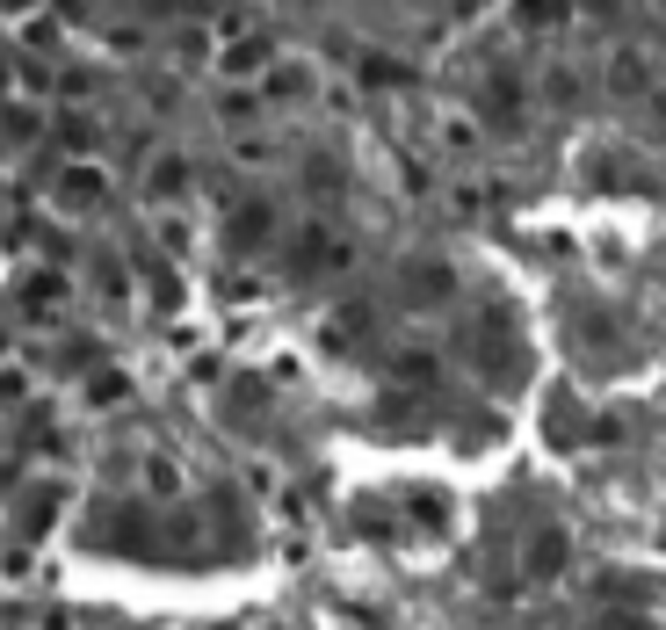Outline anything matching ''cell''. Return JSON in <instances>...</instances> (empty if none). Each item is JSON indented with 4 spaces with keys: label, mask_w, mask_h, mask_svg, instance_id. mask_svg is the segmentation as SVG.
Returning <instances> with one entry per match:
<instances>
[{
    "label": "cell",
    "mask_w": 666,
    "mask_h": 630,
    "mask_svg": "<svg viewBox=\"0 0 666 630\" xmlns=\"http://www.w3.org/2000/svg\"><path fill=\"white\" fill-rule=\"evenodd\" d=\"M565 551H572L565 529H536V536H529V558H522L529 580H558V573H565Z\"/></svg>",
    "instance_id": "obj_1"
},
{
    "label": "cell",
    "mask_w": 666,
    "mask_h": 630,
    "mask_svg": "<svg viewBox=\"0 0 666 630\" xmlns=\"http://www.w3.org/2000/svg\"><path fill=\"white\" fill-rule=\"evenodd\" d=\"M406 515H413L420 529H449V500H442L435 486H413V493H406Z\"/></svg>",
    "instance_id": "obj_2"
},
{
    "label": "cell",
    "mask_w": 666,
    "mask_h": 630,
    "mask_svg": "<svg viewBox=\"0 0 666 630\" xmlns=\"http://www.w3.org/2000/svg\"><path fill=\"white\" fill-rule=\"evenodd\" d=\"M449 290H457L449 268H413V276H406V297H413V305H435V297H449Z\"/></svg>",
    "instance_id": "obj_3"
},
{
    "label": "cell",
    "mask_w": 666,
    "mask_h": 630,
    "mask_svg": "<svg viewBox=\"0 0 666 630\" xmlns=\"http://www.w3.org/2000/svg\"><path fill=\"white\" fill-rule=\"evenodd\" d=\"M391 377L413 384V392H428V384H435V355H399V363H391Z\"/></svg>",
    "instance_id": "obj_4"
},
{
    "label": "cell",
    "mask_w": 666,
    "mask_h": 630,
    "mask_svg": "<svg viewBox=\"0 0 666 630\" xmlns=\"http://www.w3.org/2000/svg\"><path fill=\"white\" fill-rule=\"evenodd\" d=\"M87 399H95V406H124L131 399V377L124 370H102L95 384H87Z\"/></svg>",
    "instance_id": "obj_5"
},
{
    "label": "cell",
    "mask_w": 666,
    "mask_h": 630,
    "mask_svg": "<svg viewBox=\"0 0 666 630\" xmlns=\"http://www.w3.org/2000/svg\"><path fill=\"white\" fill-rule=\"evenodd\" d=\"M616 87H623V95H638V87H645V58H616Z\"/></svg>",
    "instance_id": "obj_6"
},
{
    "label": "cell",
    "mask_w": 666,
    "mask_h": 630,
    "mask_svg": "<svg viewBox=\"0 0 666 630\" xmlns=\"http://www.w3.org/2000/svg\"><path fill=\"white\" fill-rule=\"evenodd\" d=\"M558 15H565L558 0H522V22H529V29H543V22H558Z\"/></svg>",
    "instance_id": "obj_7"
},
{
    "label": "cell",
    "mask_w": 666,
    "mask_h": 630,
    "mask_svg": "<svg viewBox=\"0 0 666 630\" xmlns=\"http://www.w3.org/2000/svg\"><path fill=\"white\" fill-rule=\"evenodd\" d=\"M594 630H652L645 616H630V609H601V623Z\"/></svg>",
    "instance_id": "obj_8"
}]
</instances>
